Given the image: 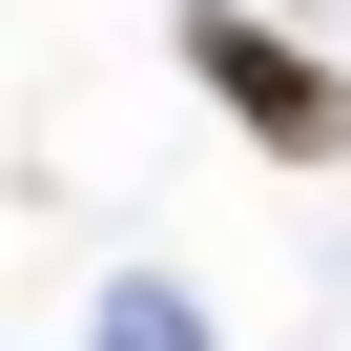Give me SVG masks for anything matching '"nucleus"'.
<instances>
[{
    "label": "nucleus",
    "mask_w": 351,
    "mask_h": 351,
    "mask_svg": "<svg viewBox=\"0 0 351 351\" xmlns=\"http://www.w3.org/2000/svg\"><path fill=\"white\" fill-rule=\"evenodd\" d=\"M104 351H186V310H165V289H124V310H104Z\"/></svg>",
    "instance_id": "f03ea898"
},
{
    "label": "nucleus",
    "mask_w": 351,
    "mask_h": 351,
    "mask_svg": "<svg viewBox=\"0 0 351 351\" xmlns=\"http://www.w3.org/2000/svg\"><path fill=\"white\" fill-rule=\"evenodd\" d=\"M186 62H207V104H228L248 145H289V165H310V145H351V83H330V62H289L269 21H228V0H186Z\"/></svg>",
    "instance_id": "f257e3e1"
}]
</instances>
